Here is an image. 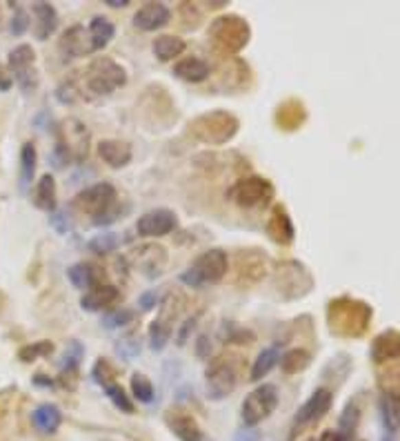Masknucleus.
I'll return each mask as SVG.
<instances>
[{
    "label": "nucleus",
    "mask_w": 400,
    "mask_h": 441,
    "mask_svg": "<svg viewBox=\"0 0 400 441\" xmlns=\"http://www.w3.org/2000/svg\"><path fill=\"white\" fill-rule=\"evenodd\" d=\"M32 424L41 435H54L63 424V412L54 403H43L32 412Z\"/></svg>",
    "instance_id": "18"
},
{
    "label": "nucleus",
    "mask_w": 400,
    "mask_h": 441,
    "mask_svg": "<svg viewBox=\"0 0 400 441\" xmlns=\"http://www.w3.org/2000/svg\"><path fill=\"white\" fill-rule=\"evenodd\" d=\"M267 232H269V237L276 243H282V246H287V243L293 241V225H291V219L287 217V212L282 208H276L271 212L269 223H267Z\"/></svg>",
    "instance_id": "22"
},
{
    "label": "nucleus",
    "mask_w": 400,
    "mask_h": 441,
    "mask_svg": "<svg viewBox=\"0 0 400 441\" xmlns=\"http://www.w3.org/2000/svg\"><path fill=\"white\" fill-rule=\"evenodd\" d=\"M12 80H14V78H12V76H5V69L0 67V89H3V92L9 89V85H12Z\"/></svg>",
    "instance_id": "50"
},
{
    "label": "nucleus",
    "mask_w": 400,
    "mask_h": 441,
    "mask_svg": "<svg viewBox=\"0 0 400 441\" xmlns=\"http://www.w3.org/2000/svg\"><path fill=\"white\" fill-rule=\"evenodd\" d=\"M27 27H30V16H27L25 9L18 7L14 18H12V25H9V32H12L14 36H23L27 32Z\"/></svg>",
    "instance_id": "43"
},
{
    "label": "nucleus",
    "mask_w": 400,
    "mask_h": 441,
    "mask_svg": "<svg viewBox=\"0 0 400 441\" xmlns=\"http://www.w3.org/2000/svg\"><path fill=\"white\" fill-rule=\"evenodd\" d=\"M36 161H38L36 145H34V143H25L23 149H21V190H23V192L30 190V185H32V181H34Z\"/></svg>",
    "instance_id": "29"
},
{
    "label": "nucleus",
    "mask_w": 400,
    "mask_h": 441,
    "mask_svg": "<svg viewBox=\"0 0 400 441\" xmlns=\"http://www.w3.org/2000/svg\"><path fill=\"white\" fill-rule=\"evenodd\" d=\"M104 392H107L109 401H111L118 410H122V412H127V415H131V412H133V403H131V399L125 395V390H122V386H118V383H109V386H104Z\"/></svg>",
    "instance_id": "36"
},
{
    "label": "nucleus",
    "mask_w": 400,
    "mask_h": 441,
    "mask_svg": "<svg viewBox=\"0 0 400 441\" xmlns=\"http://www.w3.org/2000/svg\"><path fill=\"white\" fill-rule=\"evenodd\" d=\"M358 426V408H356V403H349L347 410H345V415L340 417V428H338V433L342 435V439L349 441L351 433L356 430Z\"/></svg>",
    "instance_id": "38"
},
{
    "label": "nucleus",
    "mask_w": 400,
    "mask_h": 441,
    "mask_svg": "<svg viewBox=\"0 0 400 441\" xmlns=\"http://www.w3.org/2000/svg\"><path fill=\"white\" fill-rule=\"evenodd\" d=\"M258 439H260L258 430H254V428H245L234 437V441H258Z\"/></svg>",
    "instance_id": "46"
},
{
    "label": "nucleus",
    "mask_w": 400,
    "mask_h": 441,
    "mask_svg": "<svg viewBox=\"0 0 400 441\" xmlns=\"http://www.w3.org/2000/svg\"><path fill=\"white\" fill-rule=\"evenodd\" d=\"M67 279L71 281L74 288L85 290V292H87L91 286H96V277H93V270L87 263H74L69 270H67Z\"/></svg>",
    "instance_id": "31"
},
{
    "label": "nucleus",
    "mask_w": 400,
    "mask_h": 441,
    "mask_svg": "<svg viewBox=\"0 0 400 441\" xmlns=\"http://www.w3.org/2000/svg\"><path fill=\"white\" fill-rule=\"evenodd\" d=\"M189 132L205 145H225L238 132V118L230 111H209L189 123Z\"/></svg>",
    "instance_id": "5"
},
{
    "label": "nucleus",
    "mask_w": 400,
    "mask_h": 441,
    "mask_svg": "<svg viewBox=\"0 0 400 441\" xmlns=\"http://www.w3.org/2000/svg\"><path fill=\"white\" fill-rule=\"evenodd\" d=\"M118 297H120L118 288H113V286H102V283L91 286L80 299V305H82V310H87V312H98V310L116 303Z\"/></svg>",
    "instance_id": "17"
},
{
    "label": "nucleus",
    "mask_w": 400,
    "mask_h": 441,
    "mask_svg": "<svg viewBox=\"0 0 400 441\" xmlns=\"http://www.w3.org/2000/svg\"><path fill=\"white\" fill-rule=\"evenodd\" d=\"M380 419H383V428L385 433L396 435L400 428V397L392 395V392H385L380 397Z\"/></svg>",
    "instance_id": "23"
},
{
    "label": "nucleus",
    "mask_w": 400,
    "mask_h": 441,
    "mask_svg": "<svg viewBox=\"0 0 400 441\" xmlns=\"http://www.w3.org/2000/svg\"><path fill=\"white\" fill-rule=\"evenodd\" d=\"M80 359H82V345L78 341H71L69 348L65 350V356H63V361H60V368L67 370V372H71L76 365L80 363Z\"/></svg>",
    "instance_id": "41"
},
{
    "label": "nucleus",
    "mask_w": 400,
    "mask_h": 441,
    "mask_svg": "<svg viewBox=\"0 0 400 441\" xmlns=\"http://www.w3.org/2000/svg\"><path fill=\"white\" fill-rule=\"evenodd\" d=\"M131 261L142 275L154 279L158 275H163L165 263H167V255H165V248H160V246H140V248L133 250Z\"/></svg>",
    "instance_id": "14"
},
{
    "label": "nucleus",
    "mask_w": 400,
    "mask_h": 441,
    "mask_svg": "<svg viewBox=\"0 0 400 441\" xmlns=\"http://www.w3.org/2000/svg\"><path fill=\"white\" fill-rule=\"evenodd\" d=\"M151 50H154L158 61L167 63V61H174L176 56H180L185 52V41L178 39V36L165 34V36H158V39L154 41V45H151Z\"/></svg>",
    "instance_id": "27"
},
{
    "label": "nucleus",
    "mask_w": 400,
    "mask_h": 441,
    "mask_svg": "<svg viewBox=\"0 0 400 441\" xmlns=\"http://www.w3.org/2000/svg\"><path fill=\"white\" fill-rule=\"evenodd\" d=\"M34 205L45 212L56 210V181L52 174H45L41 181H38L34 192Z\"/></svg>",
    "instance_id": "28"
},
{
    "label": "nucleus",
    "mask_w": 400,
    "mask_h": 441,
    "mask_svg": "<svg viewBox=\"0 0 400 441\" xmlns=\"http://www.w3.org/2000/svg\"><path fill=\"white\" fill-rule=\"evenodd\" d=\"M207 36L216 52H221L225 56H234L249 43L252 30L245 18L236 16V14H227V16H218L216 21H212V25H209V30H207Z\"/></svg>",
    "instance_id": "2"
},
{
    "label": "nucleus",
    "mask_w": 400,
    "mask_h": 441,
    "mask_svg": "<svg viewBox=\"0 0 400 441\" xmlns=\"http://www.w3.org/2000/svg\"><path fill=\"white\" fill-rule=\"evenodd\" d=\"M227 268H230V261H227V255L223 250H207L200 257L194 259V263L189 266L183 275H180V281L189 288H203V286H212L223 281V277L227 275Z\"/></svg>",
    "instance_id": "6"
},
{
    "label": "nucleus",
    "mask_w": 400,
    "mask_h": 441,
    "mask_svg": "<svg viewBox=\"0 0 400 441\" xmlns=\"http://www.w3.org/2000/svg\"><path fill=\"white\" fill-rule=\"evenodd\" d=\"M9 69L12 78L21 85L23 92H34L38 87V74H36V54L30 45H18L9 54Z\"/></svg>",
    "instance_id": "10"
},
{
    "label": "nucleus",
    "mask_w": 400,
    "mask_h": 441,
    "mask_svg": "<svg viewBox=\"0 0 400 441\" xmlns=\"http://www.w3.org/2000/svg\"><path fill=\"white\" fill-rule=\"evenodd\" d=\"M131 392H133V397H136L140 403L154 401V386H151V381L145 377V374H140V372H136L131 377Z\"/></svg>",
    "instance_id": "34"
},
{
    "label": "nucleus",
    "mask_w": 400,
    "mask_h": 441,
    "mask_svg": "<svg viewBox=\"0 0 400 441\" xmlns=\"http://www.w3.org/2000/svg\"><path fill=\"white\" fill-rule=\"evenodd\" d=\"M116 352H118L125 361L133 359V356H136V354L140 352L138 336H136V334H127V336H122V339L116 343Z\"/></svg>",
    "instance_id": "40"
},
{
    "label": "nucleus",
    "mask_w": 400,
    "mask_h": 441,
    "mask_svg": "<svg viewBox=\"0 0 400 441\" xmlns=\"http://www.w3.org/2000/svg\"><path fill=\"white\" fill-rule=\"evenodd\" d=\"M307 363H309V354L304 350H291L285 356H280V368L287 374H293L302 368H307Z\"/></svg>",
    "instance_id": "35"
},
{
    "label": "nucleus",
    "mask_w": 400,
    "mask_h": 441,
    "mask_svg": "<svg viewBox=\"0 0 400 441\" xmlns=\"http://www.w3.org/2000/svg\"><path fill=\"white\" fill-rule=\"evenodd\" d=\"M167 424L180 441H205L203 430L196 424V419L192 415H185L183 410H171V415L167 417Z\"/></svg>",
    "instance_id": "16"
},
{
    "label": "nucleus",
    "mask_w": 400,
    "mask_h": 441,
    "mask_svg": "<svg viewBox=\"0 0 400 441\" xmlns=\"http://www.w3.org/2000/svg\"><path fill=\"white\" fill-rule=\"evenodd\" d=\"M107 5L109 7H127L129 0H107Z\"/></svg>",
    "instance_id": "51"
},
{
    "label": "nucleus",
    "mask_w": 400,
    "mask_h": 441,
    "mask_svg": "<svg viewBox=\"0 0 400 441\" xmlns=\"http://www.w3.org/2000/svg\"><path fill=\"white\" fill-rule=\"evenodd\" d=\"M91 377H93V381L96 383H100V386L104 388V386H109V383H113L111 379L116 377V372H113V368L111 365L104 361V359H100L96 365H93V372H91Z\"/></svg>",
    "instance_id": "42"
},
{
    "label": "nucleus",
    "mask_w": 400,
    "mask_h": 441,
    "mask_svg": "<svg viewBox=\"0 0 400 441\" xmlns=\"http://www.w3.org/2000/svg\"><path fill=\"white\" fill-rule=\"evenodd\" d=\"M280 359V354L276 348H267L263 350L258 356H256V361H254V368H252V381H260L263 377H267V374L271 372V368L276 363H278Z\"/></svg>",
    "instance_id": "30"
},
{
    "label": "nucleus",
    "mask_w": 400,
    "mask_h": 441,
    "mask_svg": "<svg viewBox=\"0 0 400 441\" xmlns=\"http://www.w3.org/2000/svg\"><path fill=\"white\" fill-rule=\"evenodd\" d=\"M276 406H278V390H276V386H271V383H263V386L252 390L243 401V408H241L243 424L247 428L258 426L260 421H265L271 415Z\"/></svg>",
    "instance_id": "7"
},
{
    "label": "nucleus",
    "mask_w": 400,
    "mask_h": 441,
    "mask_svg": "<svg viewBox=\"0 0 400 441\" xmlns=\"http://www.w3.org/2000/svg\"><path fill=\"white\" fill-rule=\"evenodd\" d=\"M87 30L91 36V43H93V52L104 50V47L111 43L113 34H116V27H113V23L104 16H93L87 25Z\"/></svg>",
    "instance_id": "24"
},
{
    "label": "nucleus",
    "mask_w": 400,
    "mask_h": 441,
    "mask_svg": "<svg viewBox=\"0 0 400 441\" xmlns=\"http://www.w3.org/2000/svg\"><path fill=\"white\" fill-rule=\"evenodd\" d=\"M174 74L187 83H200L209 76V65L203 58H183L174 65Z\"/></svg>",
    "instance_id": "25"
},
{
    "label": "nucleus",
    "mask_w": 400,
    "mask_h": 441,
    "mask_svg": "<svg viewBox=\"0 0 400 441\" xmlns=\"http://www.w3.org/2000/svg\"><path fill=\"white\" fill-rule=\"evenodd\" d=\"M171 330L174 327L167 325L165 321H160V319H156L154 323L149 325V345H151V350H163L167 341H169V336H171Z\"/></svg>",
    "instance_id": "32"
},
{
    "label": "nucleus",
    "mask_w": 400,
    "mask_h": 441,
    "mask_svg": "<svg viewBox=\"0 0 400 441\" xmlns=\"http://www.w3.org/2000/svg\"><path fill=\"white\" fill-rule=\"evenodd\" d=\"M265 275V259H260V255L256 252H243L238 257V277L241 281L245 279V283H254Z\"/></svg>",
    "instance_id": "26"
},
{
    "label": "nucleus",
    "mask_w": 400,
    "mask_h": 441,
    "mask_svg": "<svg viewBox=\"0 0 400 441\" xmlns=\"http://www.w3.org/2000/svg\"><path fill=\"white\" fill-rule=\"evenodd\" d=\"M82 78L76 83V87L80 92V98H93V96H107V94L116 92L127 83V72L122 65H118L109 56H98L93 58L87 69L80 72Z\"/></svg>",
    "instance_id": "1"
},
{
    "label": "nucleus",
    "mask_w": 400,
    "mask_h": 441,
    "mask_svg": "<svg viewBox=\"0 0 400 441\" xmlns=\"http://www.w3.org/2000/svg\"><path fill=\"white\" fill-rule=\"evenodd\" d=\"M369 352H371V359H374L376 363L396 359V356H400V334L394 330L378 334L374 339V343H371Z\"/></svg>",
    "instance_id": "21"
},
{
    "label": "nucleus",
    "mask_w": 400,
    "mask_h": 441,
    "mask_svg": "<svg viewBox=\"0 0 400 441\" xmlns=\"http://www.w3.org/2000/svg\"><path fill=\"white\" fill-rule=\"evenodd\" d=\"M169 21H171V12H169V7L163 3H147L133 14V25L142 32L163 30Z\"/></svg>",
    "instance_id": "15"
},
{
    "label": "nucleus",
    "mask_w": 400,
    "mask_h": 441,
    "mask_svg": "<svg viewBox=\"0 0 400 441\" xmlns=\"http://www.w3.org/2000/svg\"><path fill=\"white\" fill-rule=\"evenodd\" d=\"M230 199L241 208H265L274 199V185L263 176H247L232 185Z\"/></svg>",
    "instance_id": "8"
},
{
    "label": "nucleus",
    "mask_w": 400,
    "mask_h": 441,
    "mask_svg": "<svg viewBox=\"0 0 400 441\" xmlns=\"http://www.w3.org/2000/svg\"><path fill=\"white\" fill-rule=\"evenodd\" d=\"M34 16H36V23H34L36 39L47 41L56 32V27H58V14H56V9L49 3H36Z\"/></svg>",
    "instance_id": "20"
},
{
    "label": "nucleus",
    "mask_w": 400,
    "mask_h": 441,
    "mask_svg": "<svg viewBox=\"0 0 400 441\" xmlns=\"http://www.w3.org/2000/svg\"><path fill=\"white\" fill-rule=\"evenodd\" d=\"M156 303H158L156 292H147V294H142V297H140V308H142V310H151Z\"/></svg>",
    "instance_id": "47"
},
{
    "label": "nucleus",
    "mask_w": 400,
    "mask_h": 441,
    "mask_svg": "<svg viewBox=\"0 0 400 441\" xmlns=\"http://www.w3.org/2000/svg\"><path fill=\"white\" fill-rule=\"evenodd\" d=\"M52 228L58 232V234H67V232H71V228H74V223H71V219L67 217L65 212H52Z\"/></svg>",
    "instance_id": "44"
},
{
    "label": "nucleus",
    "mask_w": 400,
    "mask_h": 441,
    "mask_svg": "<svg viewBox=\"0 0 400 441\" xmlns=\"http://www.w3.org/2000/svg\"><path fill=\"white\" fill-rule=\"evenodd\" d=\"M318 441H345L342 439V435L338 433V430H327V433H322Z\"/></svg>",
    "instance_id": "49"
},
{
    "label": "nucleus",
    "mask_w": 400,
    "mask_h": 441,
    "mask_svg": "<svg viewBox=\"0 0 400 441\" xmlns=\"http://www.w3.org/2000/svg\"><path fill=\"white\" fill-rule=\"evenodd\" d=\"M178 225L176 214L167 210V208H158V210H149L136 221V232L145 239H158V237H167L169 232H174Z\"/></svg>",
    "instance_id": "11"
},
{
    "label": "nucleus",
    "mask_w": 400,
    "mask_h": 441,
    "mask_svg": "<svg viewBox=\"0 0 400 441\" xmlns=\"http://www.w3.org/2000/svg\"><path fill=\"white\" fill-rule=\"evenodd\" d=\"M118 246H120V237L116 232H104L89 241V250L96 252V255H109V252H113Z\"/></svg>",
    "instance_id": "33"
},
{
    "label": "nucleus",
    "mask_w": 400,
    "mask_h": 441,
    "mask_svg": "<svg viewBox=\"0 0 400 441\" xmlns=\"http://www.w3.org/2000/svg\"><path fill=\"white\" fill-rule=\"evenodd\" d=\"M331 408V392L327 388H318L313 395L302 403L296 412V428H307L311 424H318Z\"/></svg>",
    "instance_id": "13"
},
{
    "label": "nucleus",
    "mask_w": 400,
    "mask_h": 441,
    "mask_svg": "<svg viewBox=\"0 0 400 441\" xmlns=\"http://www.w3.org/2000/svg\"><path fill=\"white\" fill-rule=\"evenodd\" d=\"M304 441H318V439H304Z\"/></svg>",
    "instance_id": "52"
},
{
    "label": "nucleus",
    "mask_w": 400,
    "mask_h": 441,
    "mask_svg": "<svg viewBox=\"0 0 400 441\" xmlns=\"http://www.w3.org/2000/svg\"><path fill=\"white\" fill-rule=\"evenodd\" d=\"M196 352L198 356H205V359H209V354H212V343H209V336H200L198 339V345H196Z\"/></svg>",
    "instance_id": "45"
},
{
    "label": "nucleus",
    "mask_w": 400,
    "mask_h": 441,
    "mask_svg": "<svg viewBox=\"0 0 400 441\" xmlns=\"http://www.w3.org/2000/svg\"><path fill=\"white\" fill-rule=\"evenodd\" d=\"M54 350V343L49 341H38V343H32V345H25V348H21V352H18V356H21L23 361H36V359H41V356H47Z\"/></svg>",
    "instance_id": "37"
},
{
    "label": "nucleus",
    "mask_w": 400,
    "mask_h": 441,
    "mask_svg": "<svg viewBox=\"0 0 400 441\" xmlns=\"http://www.w3.org/2000/svg\"><path fill=\"white\" fill-rule=\"evenodd\" d=\"M58 52L63 54L65 61H71V58H80V56H89V54H96L93 52V43H91V36L89 30L85 25H71L67 30L60 41H58Z\"/></svg>",
    "instance_id": "12"
},
{
    "label": "nucleus",
    "mask_w": 400,
    "mask_h": 441,
    "mask_svg": "<svg viewBox=\"0 0 400 441\" xmlns=\"http://www.w3.org/2000/svg\"><path fill=\"white\" fill-rule=\"evenodd\" d=\"M133 316H136V314H133L131 310H113V312L104 314L102 325H104V327H109V330H113V327H122V325L131 323V321H133Z\"/></svg>",
    "instance_id": "39"
},
{
    "label": "nucleus",
    "mask_w": 400,
    "mask_h": 441,
    "mask_svg": "<svg viewBox=\"0 0 400 441\" xmlns=\"http://www.w3.org/2000/svg\"><path fill=\"white\" fill-rule=\"evenodd\" d=\"M205 381H207V397L225 399L232 395L238 383V368L232 359L218 356V359L209 363V368L205 372Z\"/></svg>",
    "instance_id": "9"
},
{
    "label": "nucleus",
    "mask_w": 400,
    "mask_h": 441,
    "mask_svg": "<svg viewBox=\"0 0 400 441\" xmlns=\"http://www.w3.org/2000/svg\"><path fill=\"white\" fill-rule=\"evenodd\" d=\"M98 156L109 167H125L131 161V145L125 140H100Z\"/></svg>",
    "instance_id": "19"
},
{
    "label": "nucleus",
    "mask_w": 400,
    "mask_h": 441,
    "mask_svg": "<svg viewBox=\"0 0 400 441\" xmlns=\"http://www.w3.org/2000/svg\"><path fill=\"white\" fill-rule=\"evenodd\" d=\"M116 187L111 183H96L89 185L87 190H82L74 199V205L80 212L93 217L96 225H107L118 219V208H116Z\"/></svg>",
    "instance_id": "3"
},
{
    "label": "nucleus",
    "mask_w": 400,
    "mask_h": 441,
    "mask_svg": "<svg viewBox=\"0 0 400 441\" xmlns=\"http://www.w3.org/2000/svg\"><path fill=\"white\" fill-rule=\"evenodd\" d=\"M89 152V129L78 118H67L58 127V140L54 149V165L60 167L67 161H82Z\"/></svg>",
    "instance_id": "4"
},
{
    "label": "nucleus",
    "mask_w": 400,
    "mask_h": 441,
    "mask_svg": "<svg viewBox=\"0 0 400 441\" xmlns=\"http://www.w3.org/2000/svg\"><path fill=\"white\" fill-rule=\"evenodd\" d=\"M194 325H196V316L189 319V321L183 325V332L178 334V345H183V343L187 341V334H189V330H194Z\"/></svg>",
    "instance_id": "48"
}]
</instances>
